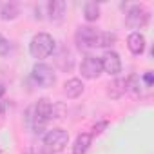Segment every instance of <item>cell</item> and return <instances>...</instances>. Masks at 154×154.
I'll return each mask as SVG.
<instances>
[{"label": "cell", "mask_w": 154, "mask_h": 154, "mask_svg": "<svg viewBox=\"0 0 154 154\" xmlns=\"http://www.w3.org/2000/svg\"><path fill=\"white\" fill-rule=\"evenodd\" d=\"M149 11L141 6V4H134V6H131V9L127 11V17H125V22H127V26L129 27H132V29H140V27H143L147 22H149Z\"/></svg>", "instance_id": "8992f818"}, {"label": "cell", "mask_w": 154, "mask_h": 154, "mask_svg": "<svg viewBox=\"0 0 154 154\" xmlns=\"http://www.w3.org/2000/svg\"><path fill=\"white\" fill-rule=\"evenodd\" d=\"M20 15V6L17 2H6L0 8V18L2 20H15Z\"/></svg>", "instance_id": "4fadbf2b"}, {"label": "cell", "mask_w": 154, "mask_h": 154, "mask_svg": "<svg viewBox=\"0 0 154 154\" xmlns=\"http://www.w3.org/2000/svg\"><path fill=\"white\" fill-rule=\"evenodd\" d=\"M69 141V132L63 129H53L44 136V152L45 154H56L63 150V147Z\"/></svg>", "instance_id": "7a4b0ae2"}, {"label": "cell", "mask_w": 154, "mask_h": 154, "mask_svg": "<svg viewBox=\"0 0 154 154\" xmlns=\"http://www.w3.org/2000/svg\"><path fill=\"white\" fill-rule=\"evenodd\" d=\"M9 49H11V44H9V40H8L4 35H0V56H6V54H9Z\"/></svg>", "instance_id": "ac0fdd59"}, {"label": "cell", "mask_w": 154, "mask_h": 154, "mask_svg": "<svg viewBox=\"0 0 154 154\" xmlns=\"http://www.w3.org/2000/svg\"><path fill=\"white\" fill-rule=\"evenodd\" d=\"M143 82H145V87H152V71H145Z\"/></svg>", "instance_id": "d6986e66"}, {"label": "cell", "mask_w": 154, "mask_h": 154, "mask_svg": "<svg viewBox=\"0 0 154 154\" xmlns=\"http://www.w3.org/2000/svg\"><path fill=\"white\" fill-rule=\"evenodd\" d=\"M4 93H6V85H4L2 82H0V98L4 96Z\"/></svg>", "instance_id": "44dd1931"}, {"label": "cell", "mask_w": 154, "mask_h": 154, "mask_svg": "<svg viewBox=\"0 0 154 154\" xmlns=\"http://www.w3.org/2000/svg\"><path fill=\"white\" fill-rule=\"evenodd\" d=\"M53 107L54 105H51V102L47 98H42V100L36 102V105L33 109V120H35V127L36 129L45 127V123L53 118Z\"/></svg>", "instance_id": "5b68a950"}, {"label": "cell", "mask_w": 154, "mask_h": 154, "mask_svg": "<svg viewBox=\"0 0 154 154\" xmlns=\"http://www.w3.org/2000/svg\"><path fill=\"white\" fill-rule=\"evenodd\" d=\"M116 42V35L114 33H100V40H98V47H109Z\"/></svg>", "instance_id": "e0dca14e"}, {"label": "cell", "mask_w": 154, "mask_h": 154, "mask_svg": "<svg viewBox=\"0 0 154 154\" xmlns=\"http://www.w3.org/2000/svg\"><path fill=\"white\" fill-rule=\"evenodd\" d=\"M100 60H102V71H105L111 76L120 74V71H122V60H120V54L118 53L107 51Z\"/></svg>", "instance_id": "ba28073f"}, {"label": "cell", "mask_w": 154, "mask_h": 154, "mask_svg": "<svg viewBox=\"0 0 154 154\" xmlns=\"http://www.w3.org/2000/svg\"><path fill=\"white\" fill-rule=\"evenodd\" d=\"M84 17H85L87 22L98 20V17H100V6H98L96 2H87V4L84 6Z\"/></svg>", "instance_id": "2e32d148"}, {"label": "cell", "mask_w": 154, "mask_h": 154, "mask_svg": "<svg viewBox=\"0 0 154 154\" xmlns=\"http://www.w3.org/2000/svg\"><path fill=\"white\" fill-rule=\"evenodd\" d=\"M29 51L33 58H47L53 51H54V38L47 33H38L33 36L31 44H29Z\"/></svg>", "instance_id": "6da1fadb"}, {"label": "cell", "mask_w": 154, "mask_h": 154, "mask_svg": "<svg viewBox=\"0 0 154 154\" xmlns=\"http://www.w3.org/2000/svg\"><path fill=\"white\" fill-rule=\"evenodd\" d=\"M123 94H125V78H116V80L109 85L107 96L112 98V100H118V98H122Z\"/></svg>", "instance_id": "5bb4252c"}, {"label": "cell", "mask_w": 154, "mask_h": 154, "mask_svg": "<svg viewBox=\"0 0 154 154\" xmlns=\"http://www.w3.org/2000/svg\"><path fill=\"white\" fill-rule=\"evenodd\" d=\"M127 45H129V51L138 56V54H141V53L145 51V36H143L141 33L134 31V33H131L129 38H127Z\"/></svg>", "instance_id": "9c48e42d"}, {"label": "cell", "mask_w": 154, "mask_h": 154, "mask_svg": "<svg viewBox=\"0 0 154 154\" xmlns=\"http://www.w3.org/2000/svg\"><path fill=\"white\" fill-rule=\"evenodd\" d=\"M31 78L38 87H53L56 82V74L53 67H49L47 63H35L31 71Z\"/></svg>", "instance_id": "277c9868"}, {"label": "cell", "mask_w": 154, "mask_h": 154, "mask_svg": "<svg viewBox=\"0 0 154 154\" xmlns=\"http://www.w3.org/2000/svg\"><path fill=\"white\" fill-rule=\"evenodd\" d=\"M125 93H131L132 96H140L141 89H140V76L138 74H131L129 78H125Z\"/></svg>", "instance_id": "9a60e30c"}, {"label": "cell", "mask_w": 154, "mask_h": 154, "mask_svg": "<svg viewBox=\"0 0 154 154\" xmlns=\"http://www.w3.org/2000/svg\"><path fill=\"white\" fill-rule=\"evenodd\" d=\"M107 125H109L107 122H102L100 125H96V127H94V134H102V132H103V129H105Z\"/></svg>", "instance_id": "ffe728a7"}, {"label": "cell", "mask_w": 154, "mask_h": 154, "mask_svg": "<svg viewBox=\"0 0 154 154\" xmlns=\"http://www.w3.org/2000/svg\"><path fill=\"white\" fill-rule=\"evenodd\" d=\"M98 40H100V31H96L94 27H89V26L78 27V31L74 33L76 45H78L80 49H84V51L98 47Z\"/></svg>", "instance_id": "3957f363"}, {"label": "cell", "mask_w": 154, "mask_h": 154, "mask_svg": "<svg viewBox=\"0 0 154 154\" xmlns=\"http://www.w3.org/2000/svg\"><path fill=\"white\" fill-rule=\"evenodd\" d=\"M26 154H33V150H31V149H29V150H27V152H26Z\"/></svg>", "instance_id": "7402d4cb"}, {"label": "cell", "mask_w": 154, "mask_h": 154, "mask_svg": "<svg viewBox=\"0 0 154 154\" xmlns=\"http://www.w3.org/2000/svg\"><path fill=\"white\" fill-rule=\"evenodd\" d=\"M93 141V136L89 132H82L76 136V141L72 145V154H85L89 150V145Z\"/></svg>", "instance_id": "7c38bea8"}, {"label": "cell", "mask_w": 154, "mask_h": 154, "mask_svg": "<svg viewBox=\"0 0 154 154\" xmlns=\"http://www.w3.org/2000/svg\"><path fill=\"white\" fill-rule=\"evenodd\" d=\"M80 72H82L84 78H87V80L98 78V76L102 74V60L93 56V54L85 56L82 60V63H80Z\"/></svg>", "instance_id": "52a82bcc"}, {"label": "cell", "mask_w": 154, "mask_h": 154, "mask_svg": "<svg viewBox=\"0 0 154 154\" xmlns=\"http://www.w3.org/2000/svg\"><path fill=\"white\" fill-rule=\"evenodd\" d=\"M65 2L63 0H51V2L47 4V15L53 22H60L65 15Z\"/></svg>", "instance_id": "30bf717a"}, {"label": "cell", "mask_w": 154, "mask_h": 154, "mask_svg": "<svg viewBox=\"0 0 154 154\" xmlns=\"http://www.w3.org/2000/svg\"><path fill=\"white\" fill-rule=\"evenodd\" d=\"M63 93L67 94V98H78L84 93V84L80 78H71L63 84Z\"/></svg>", "instance_id": "8fae6325"}]
</instances>
